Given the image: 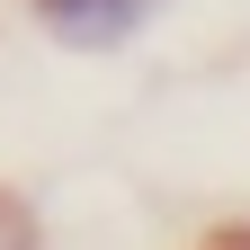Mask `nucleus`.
<instances>
[{
    "instance_id": "nucleus-1",
    "label": "nucleus",
    "mask_w": 250,
    "mask_h": 250,
    "mask_svg": "<svg viewBox=\"0 0 250 250\" xmlns=\"http://www.w3.org/2000/svg\"><path fill=\"white\" fill-rule=\"evenodd\" d=\"M36 18H45V36L72 45V54H116L152 18V0H36Z\"/></svg>"
},
{
    "instance_id": "nucleus-2",
    "label": "nucleus",
    "mask_w": 250,
    "mask_h": 250,
    "mask_svg": "<svg viewBox=\"0 0 250 250\" xmlns=\"http://www.w3.org/2000/svg\"><path fill=\"white\" fill-rule=\"evenodd\" d=\"M0 250H36V214L18 197H0Z\"/></svg>"
},
{
    "instance_id": "nucleus-3",
    "label": "nucleus",
    "mask_w": 250,
    "mask_h": 250,
    "mask_svg": "<svg viewBox=\"0 0 250 250\" xmlns=\"http://www.w3.org/2000/svg\"><path fill=\"white\" fill-rule=\"evenodd\" d=\"M214 250H250V232H224V241H214Z\"/></svg>"
}]
</instances>
